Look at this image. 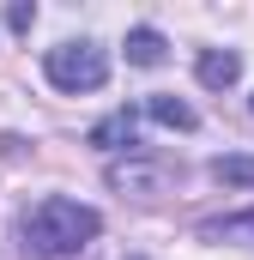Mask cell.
Returning <instances> with one entry per match:
<instances>
[{"instance_id":"obj_5","label":"cell","mask_w":254,"mask_h":260,"mask_svg":"<svg viewBox=\"0 0 254 260\" xmlns=\"http://www.w3.org/2000/svg\"><path fill=\"white\" fill-rule=\"evenodd\" d=\"M200 236H206V242H248V248H254V212L212 218V224H200Z\"/></svg>"},{"instance_id":"obj_3","label":"cell","mask_w":254,"mask_h":260,"mask_svg":"<svg viewBox=\"0 0 254 260\" xmlns=\"http://www.w3.org/2000/svg\"><path fill=\"white\" fill-rule=\"evenodd\" d=\"M194 73H200V85L224 91V85H236V73H242V61H236V49H206Z\"/></svg>"},{"instance_id":"obj_8","label":"cell","mask_w":254,"mask_h":260,"mask_svg":"<svg viewBox=\"0 0 254 260\" xmlns=\"http://www.w3.org/2000/svg\"><path fill=\"white\" fill-rule=\"evenodd\" d=\"M212 182H224V188H254V157H218V164H212Z\"/></svg>"},{"instance_id":"obj_1","label":"cell","mask_w":254,"mask_h":260,"mask_svg":"<svg viewBox=\"0 0 254 260\" xmlns=\"http://www.w3.org/2000/svg\"><path fill=\"white\" fill-rule=\"evenodd\" d=\"M97 230H103L97 206H79V200H61V194L37 200V206L24 212V248H30L37 260H67V254H79Z\"/></svg>"},{"instance_id":"obj_7","label":"cell","mask_w":254,"mask_h":260,"mask_svg":"<svg viewBox=\"0 0 254 260\" xmlns=\"http://www.w3.org/2000/svg\"><path fill=\"white\" fill-rule=\"evenodd\" d=\"M145 115H151V121H164V127H182V133L194 127V109H188V103H176V97H151V103H145Z\"/></svg>"},{"instance_id":"obj_4","label":"cell","mask_w":254,"mask_h":260,"mask_svg":"<svg viewBox=\"0 0 254 260\" xmlns=\"http://www.w3.org/2000/svg\"><path fill=\"white\" fill-rule=\"evenodd\" d=\"M133 127H139V115H133V109H115L109 121L91 127V145H103V151H127V145H133Z\"/></svg>"},{"instance_id":"obj_6","label":"cell","mask_w":254,"mask_h":260,"mask_svg":"<svg viewBox=\"0 0 254 260\" xmlns=\"http://www.w3.org/2000/svg\"><path fill=\"white\" fill-rule=\"evenodd\" d=\"M164 49H170V43H164V37H157L151 24L127 30V61H133V67H157V61H164Z\"/></svg>"},{"instance_id":"obj_2","label":"cell","mask_w":254,"mask_h":260,"mask_svg":"<svg viewBox=\"0 0 254 260\" xmlns=\"http://www.w3.org/2000/svg\"><path fill=\"white\" fill-rule=\"evenodd\" d=\"M43 73H49V85H61V91H97L103 79H109V55L97 49V43H55L49 49V61H43Z\"/></svg>"}]
</instances>
